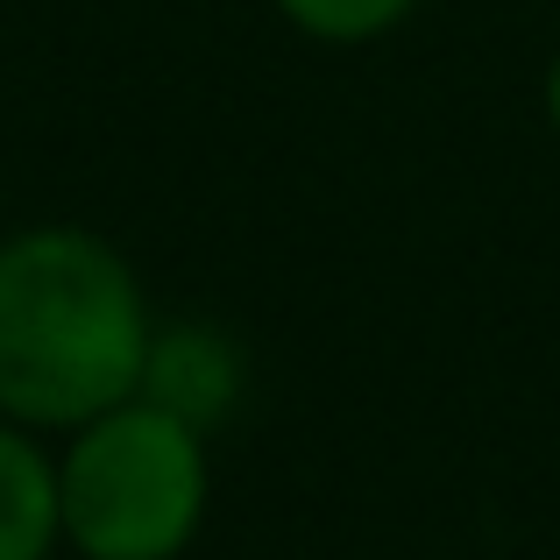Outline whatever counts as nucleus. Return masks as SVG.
Here are the masks:
<instances>
[{
  "instance_id": "1",
  "label": "nucleus",
  "mask_w": 560,
  "mask_h": 560,
  "mask_svg": "<svg viewBox=\"0 0 560 560\" xmlns=\"http://www.w3.org/2000/svg\"><path fill=\"white\" fill-rule=\"evenodd\" d=\"M150 376V305L100 234L28 228L0 242V419L71 425Z\"/></svg>"
},
{
  "instance_id": "2",
  "label": "nucleus",
  "mask_w": 560,
  "mask_h": 560,
  "mask_svg": "<svg viewBox=\"0 0 560 560\" xmlns=\"http://www.w3.org/2000/svg\"><path fill=\"white\" fill-rule=\"evenodd\" d=\"M206 447L178 405H114L57 462V525L85 560H171L199 533Z\"/></svg>"
},
{
  "instance_id": "3",
  "label": "nucleus",
  "mask_w": 560,
  "mask_h": 560,
  "mask_svg": "<svg viewBox=\"0 0 560 560\" xmlns=\"http://www.w3.org/2000/svg\"><path fill=\"white\" fill-rule=\"evenodd\" d=\"M57 533V468L22 425L0 419V560H50Z\"/></svg>"
},
{
  "instance_id": "4",
  "label": "nucleus",
  "mask_w": 560,
  "mask_h": 560,
  "mask_svg": "<svg viewBox=\"0 0 560 560\" xmlns=\"http://www.w3.org/2000/svg\"><path fill=\"white\" fill-rule=\"evenodd\" d=\"M277 8L299 28L327 36V43H362V36H376V28H390L411 0H277Z\"/></svg>"
},
{
  "instance_id": "5",
  "label": "nucleus",
  "mask_w": 560,
  "mask_h": 560,
  "mask_svg": "<svg viewBox=\"0 0 560 560\" xmlns=\"http://www.w3.org/2000/svg\"><path fill=\"white\" fill-rule=\"evenodd\" d=\"M547 114H553V128H560V57H553V71H547Z\"/></svg>"
}]
</instances>
